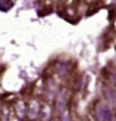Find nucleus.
Listing matches in <instances>:
<instances>
[{"label":"nucleus","mask_w":116,"mask_h":121,"mask_svg":"<svg viewBox=\"0 0 116 121\" xmlns=\"http://www.w3.org/2000/svg\"><path fill=\"white\" fill-rule=\"evenodd\" d=\"M96 121H112V112L105 104H97L95 108Z\"/></svg>","instance_id":"1"},{"label":"nucleus","mask_w":116,"mask_h":121,"mask_svg":"<svg viewBox=\"0 0 116 121\" xmlns=\"http://www.w3.org/2000/svg\"><path fill=\"white\" fill-rule=\"evenodd\" d=\"M68 96H69V92L66 88H62L57 93V97H56V110H57V112L59 115L64 110H67L66 106H67V102H68Z\"/></svg>","instance_id":"2"},{"label":"nucleus","mask_w":116,"mask_h":121,"mask_svg":"<svg viewBox=\"0 0 116 121\" xmlns=\"http://www.w3.org/2000/svg\"><path fill=\"white\" fill-rule=\"evenodd\" d=\"M40 108H42V105L39 104V101L37 98H33V100L29 101L28 104V113L27 117L30 121H34L38 119V116L40 115Z\"/></svg>","instance_id":"3"},{"label":"nucleus","mask_w":116,"mask_h":121,"mask_svg":"<svg viewBox=\"0 0 116 121\" xmlns=\"http://www.w3.org/2000/svg\"><path fill=\"white\" fill-rule=\"evenodd\" d=\"M13 112L19 121L24 120L25 116H27V113H28V105L25 104V101H23V100L17 101L13 106Z\"/></svg>","instance_id":"4"},{"label":"nucleus","mask_w":116,"mask_h":121,"mask_svg":"<svg viewBox=\"0 0 116 121\" xmlns=\"http://www.w3.org/2000/svg\"><path fill=\"white\" fill-rule=\"evenodd\" d=\"M52 116H53L52 106L48 104V102H44L42 105V108H40V117H42V121H51Z\"/></svg>","instance_id":"5"},{"label":"nucleus","mask_w":116,"mask_h":121,"mask_svg":"<svg viewBox=\"0 0 116 121\" xmlns=\"http://www.w3.org/2000/svg\"><path fill=\"white\" fill-rule=\"evenodd\" d=\"M14 112H12L8 106H3L1 111H0V121H12V116Z\"/></svg>","instance_id":"6"},{"label":"nucleus","mask_w":116,"mask_h":121,"mask_svg":"<svg viewBox=\"0 0 116 121\" xmlns=\"http://www.w3.org/2000/svg\"><path fill=\"white\" fill-rule=\"evenodd\" d=\"M68 71H69L68 63H66V62H58L57 64H56V72H57V74L61 76V77L66 76L67 73H68Z\"/></svg>","instance_id":"7"},{"label":"nucleus","mask_w":116,"mask_h":121,"mask_svg":"<svg viewBox=\"0 0 116 121\" xmlns=\"http://www.w3.org/2000/svg\"><path fill=\"white\" fill-rule=\"evenodd\" d=\"M105 96H106V100L110 102L112 106H115L116 107V92L112 90H107L106 93H105Z\"/></svg>","instance_id":"8"},{"label":"nucleus","mask_w":116,"mask_h":121,"mask_svg":"<svg viewBox=\"0 0 116 121\" xmlns=\"http://www.w3.org/2000/svg\"><path fill=\"white\" fill-rule=\"evenodd\" d=\"M3 4H5V5L3 6L0 10H1V11H8L10 8L14 5V1H13V0H0V5H3Z\"/></svg>","instance_id":"9"},{"label":"nucleus","mask_w":116,"mask_h":121,"mask_svg":"<svg viewBox=\"0 0 116 121\" xmlns=\"http://www.w3.org/2000/svg\"><path fill=\"white\" fill-rule=\"evenodd\" d=\"M61 121H71V115H69L68 110H64L61 113Z\"/></svg>","instance_id":"10"},{"label":"nucleus","mask_w":116,"mask_h":121,"mask_svg":"<svg viewBox=\"0 0 116 121\" xmlns=\"http://www.w3.org/2000/svg\"><path fill=\"white\" fill-rule=\"evenodd\" d=\"M112 81H114V83L116 85V72H115L114 74H112Z\"/></svg>","instance_id":"11"}]
</instances>
